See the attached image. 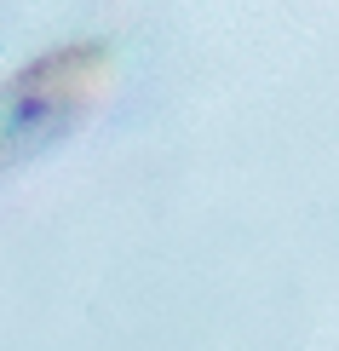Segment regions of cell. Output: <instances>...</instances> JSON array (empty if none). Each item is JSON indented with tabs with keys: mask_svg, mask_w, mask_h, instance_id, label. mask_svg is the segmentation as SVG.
Instances as JSON below:
<instances>
[{
	"mask_svg": "<svg viewBox=\"0 0 339 351\" xmlns=\"http://www.w3.org/2000/svg\"><path fill=\"white\" fill-rule=\"evenodd\" d=\"M115 40H64L0 81V179L58 150L115 98Z\"/></svg>",
	"mask_w": 339,
	"mask_h": 351,
	"instance_id": "cell-1",
	"label": "cell"
}]
</instances>
